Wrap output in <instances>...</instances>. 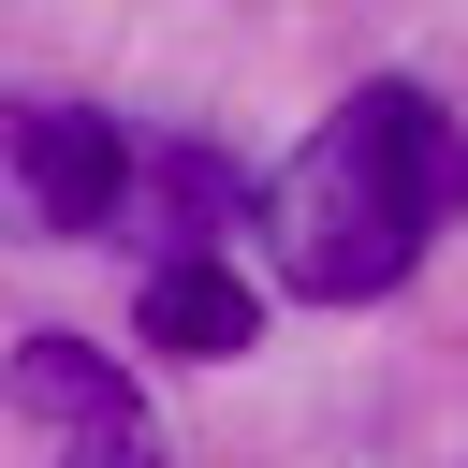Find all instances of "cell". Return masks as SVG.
Returning a JSON list of instances; mask_svg holds the SVG:
<instances>
[{"label": "cell", "instance_id": "cell-3", "mask_svg": "<svg viewBox=\"0 0 468 468\" xmlns=\"http://www.w3.org/2000/svg\"><path fill=\"white\" fill-rule=\"evenodd\" d=\"M263 336V292L219 263V249H161L146 263V351H176V366H234Z\"/></svg>", "mask_w": 468, "mask_h": 468}, {"label": "cell", "instance_id": "cell-1", "mask_svg": "<svg viewBox=\"0 0 468 468\" xmlns=\"http://www.w3.org/2000/svg\"><path fill=\"white\" fill-rule=\"evenodd\" d=\"M453 205H468V117H439V88H410V73H380V88H351V102L278 161V190H263L249 219H263L278 292L366 307V292H395V278L424 263V234H439Z\"/></svg>", "mask_w": 468, "mask_h": 468}, {"label": "cell", "instance_id": "cell-4", "mask_svg": "<svg viewBox=\"0 0 468 468\" xmlns=\"http://www.w3.org/2000/svg\"><path fill=\"white\" fill-rule=\"evenodd\" d=\"M0 395H15V410H44V424H73V439H146L132 366H117V351H88V336H15Z\"/></svg>", "mask_w": 468, "mask_h": 468}, {"label": "cell", "instance_id": "cell-5", "mask_svg": "<svg viewBox=\"0 0 468 468\" xmlns=\"http://www.w3.org/2000/svg\"><path fill=\"white\" fill-rule=\"evenodd\" d=\"M73 468H161V453H146V439H88Z\"/></svg>", "mask_w": 468, "mask_h": 468}, {"label": "cell", "instance_id": "cell-2", "mask_svg": "<svg viewBox=\"0 0 468 468\" xmlns=\"http://www.w3.org/2000/svg\"><path fill=\"white\" fill-rule=\"evenodd\" d=\"M0 205L29 234H102L132 205V132L102 102H0Z\"/></svg>", "mask_w": 468, "mask_h": 468}]
</instances>
